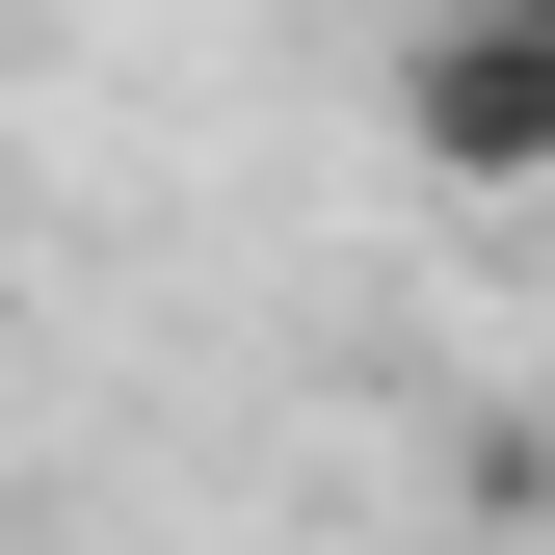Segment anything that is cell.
I'll return each instance as SVG.
<instances>
[{
  "label": "cell",
  "instance_id": "cell-1",
  "mask_svg": "<svg viewBox=\"0 0 555 555\" xmlns=\"http://www.w3.org/2000/svg\"><path fill=\"white\" fill-rule=\"evenodd\" d=\"M397 159L450 212H555V27L529 0H424L397 27Z\"/></svg>",
  "mask_w": 555,
  "mask_h": 555
},
{
  "label": "cell",
  "instance_id": "cell-2",
  "mask_svg": "<svg viewBox=\"0 0 555 555\" xmlns=\"http://www.w3.org/2000/svg\"><path fill=\"white\" fill-rule=\"evenodd\" d=\"M529 27H555V0H529Z\"/></svg>",
  "mask_w": 555,
  "mask_h": 555
}]
</instances>
